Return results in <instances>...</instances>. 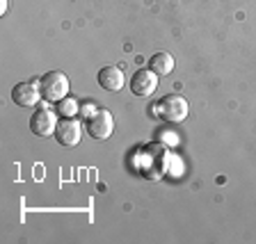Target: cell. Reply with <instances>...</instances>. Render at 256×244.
I'll use <instances>...</instances> for the list:
<instances>
[{
  "label": "cell",
  "mask_w": 256,
  "mask_h": 244,
  "mask_svg": "<svg viewBox=\"0 0 256 244\" xmlns=\"http://www.w3.org/2000/svg\"><path fill=\"white\" fill-rule=\"evenodd\" d=\"M0 11H2V14L7 11V0H0Z\"/></svg>",
  "instance_id": "cell-12"
},
{
  "label": "cell",
  "mask_w": 256,
  "mask_h": 244,
  "mask_svg": "<svg viewBox=\"0 0 256 244\" xmlns=\"http://www.w3.org/2000/svg\"><path fill=\"white\" fill-rule=\"evenodd\" d=\"M156 112H158V117L162 119V121L181 123V121H186L188 112H190V105H188V101L181 94H167L158 101Z\"/></svg>",
  "instance_id": "cell-2"
},
{
  "label": "cell",
  "mask_w": 256,
  "mask_h": 244,
  "mask_svg": "<svg viewBox=\"0 0 256 244\" xmlns=\"http://www.w3.org/2000/svg\"><path fill=\"white\" fill-rule=\"evenodd\" d=\"M149 69L158 75H170L174 71V57L170 53H156L149 59Z\"/></svg>",
  "instance_id": "cell-9"
},
{
  "label": "cell",
  "mask_w": 256,
  "mask_h": 244,
  "mask_svg": "<svg viewBox=\"0 0 256 244\" xmlns=\"http://www.w3.org/2000/svg\"><path fill=\"white\" fill-rule=\"evenodd\" d=\"M55 128H58V112L50 110L48 105H42L30 117V130L34 135H39V137L55 135Z\"/></svg>",
  "instance_id": "cell-3"
},
{
  "label": "cell",
  "mask_w": 256,
  "mask_h": 244,
  "mask_svg": "<svg viewBox=\"0 0 256 244\" xmlns=\"http://www.w3.org/2000/svg\"><path fill=\"white\" fill-rule=\"evenodd\" d=\"M39 91L46 103H58L69 96V78L62 71H48L39 78Z\"/></svg>",
  "instance_id": "cell-1"
},
{
  "label": "cell",
  "mask_w": 256,
  "mask_h": 244,
  "mask_svg": "<svg viewBox=\"0 0 256 244\" xmlns=\"http://www.w3.org/2000/svg\"><path fill=\"white\" fill-rule=\"evenodd\" d=\"M78 112H80V105H78L76 98H71V96H66V98L58 101V114L62 119H74Z\"/></svg>",
  "instance_id": "cell-10"
},
{
  "label": "cell",
  "mask_w": 256,
  "mask_h": 244,
  "mask_svg": "<svg viewBox=\"0 0 256 244\" xmlns=\"http://www.w3.org/2000/svg\"><path fill=\"white\" fill-rule=\"evenodd\" d=\"M158 73H154L151 69H140L130 75V91L135 96H151L158 89Z\"/></svg>",
  "instance_id": "cell-6"
},
{
  "label": "cell",
  "mask_w": 256,
  "mask_h": 244,
  "mask_svg": "<svg viewBox=\"0 0 256 244\" xmlns=\"http://www.w3.org/2000/svg\"><path fill=\"white\" fill-rule=\"evenodd\" d=\"M96 78H98V85L106 91H122L124 85H126V75L119 66H103Z\"/></svg>",
  "instance_id": "cell-8"
},
{
  "label": "cell",
  "mask_w": 256,
  "mask_h": 244,
  "mask_svg": "<svg viewBox=\"0 0 256 244\" xmlns=\"http://www.w3.org/2000/svg\"><path fill=\"white\" fill-rule=\"evenodd\" d=\"M114 130V119H112L110 110H96L90 119H87V133L94 139H108Z\"/></svg>",
  "instance_id": "cell-5"
},
{
  "label": "cell",
  "mask_w": 256,
  "mask_h": 244,
  "mask_svg": "<svg viewBox=\"0 0 256 244\" xmlns=\"http://www.w3.org/2000/svg\"><path fill=\"white\" fill-rule=\"evenodd\" d=\"M42 98V91H39V85L34 82H18L12 89V101L18 107H34Z\"/></svg>",
  "instance_id": "cell-7"
},
{
  "label": "cell",
  "mask_w": 256,
  "mask_h": 244,
  "mask_svg": "<svg viewBox=\"0 0 256 244\" xmlns=\"http://www.w3.org/2000/svg\"><path fill=\"white\" fill-rule=\"evenodd\" d=\"M80 137H82V126H80L78 119H60L58 128H55V139H58L60 146H78Z\"/></svg>",
  "instance_id": "cell-4"
},
{
  "label": "cell",
  "mask_w": 256,
  "mask_h": 244,
  "mask_svg": "<svg viewBox=\"0 0 256 244\" xmlns=\"http://www.w3.org/2000/svg\"><path fill=\"white\" fill-rule=\"evenodd\" d=\"M96 110H98V107H94V105H85V107H82V114H85V117L90 119V117H92V114H94Z\"/></svg>",
  "instance_id": "cell-11"
}]
</instances>
